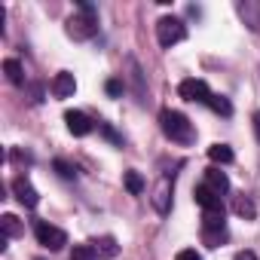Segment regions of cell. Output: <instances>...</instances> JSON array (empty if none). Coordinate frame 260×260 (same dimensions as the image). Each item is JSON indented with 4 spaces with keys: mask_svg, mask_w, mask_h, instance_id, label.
Instances as JSON below:
<instances>
[{
    "mask_svg": "<svg viewBox=\"0 0 260 260\" xmlns=\"http://www.w3.org/2000/svg\"><path fill=\"white\" fill-rule=\"evenodd\" d=\"M159 125H162L166 138L175 141V144H193V138H196L193 122H190L181 110H162V113H159Z\"/></svg>",
    "mask_w": 260,
    "mask_h": 260,
    "instance_id": "cell-1",
    "label": "cell"
},
{
    "mask_svg": "<svg viewBox=\"0 0 260 260\" xmlns=\"http://www.w3.org/2000/svg\"><path fill=\"white\" fill-rule=\"evenodd\" d=\"M98 34V13L92 4H86V0H80V13L68 19V37L74 40H89Z\"/></svg>",
    "mask_w": 260,
    "mask_h": 260,
    "instance_id": "cell-2",
    "label": "cell"
},
{
    "mask_svg": "<svg viewBox=\"0 0 260 260\" xmlns=\"http://www.w3.org/2000/svg\"><path fill=\"white\" fill-rule=\"evenodd\" d=\"M230 239V230H226V220L223 214H202V242L208 248H220L223 242Z\"/></svg>",
    "mask_w": 260,
    "mask_h": 260,
    "instance_id": "cell-3",
    "label": "cell"
},
{
    "mask_svg": "<svg viewBox=\"0 0 260 260\" xmlns=\"http://www.w3.org/2000/svg\"><path fill=\"white\" fill-rule=\"evenodd\" d=\"M184 37H187V28H184L181 19H175V16H162V19L156 22V40H159L162 49H172V46L181 43Z\"/></svg>",
    "mask_w": 260,
    "mask_h": 260,
    "instance_id": "cell-4",
    "label": "cell"
},
{
    "mask_svg": "<svg viewBox=\"0 0 260 260\" xmlns=\"http://www.w3.org/2000/svg\"><path fill=\"white\" fill-rule=\"evenodd\" d=\"M34 233H37V242H40L43 248H49V251H61V248L68 245V233L58 230V226H52V223H46V220H40V223L34 226Z\"/></svg>",
    "mask_w": 260,
    "mask_h": 260,
    "instance_id": "cell-5",
    "label": "cell"
},
{
    "mask_svg": "<svg viewBox=\"0 0 260 260\" xmlns=\"http://www.w3.org/2000/svg\"><path fill=\"white\" fill-rule=\"evenodd\" d=\"M178 95L187 98V101H196V104H208V101H211V89H208V83H205V80H196V77L184 80V83L178 86Z\"/></svg>",
    "mask_w": 260,
    "mask_h": 260,
    "instance_id": "cell-6",
    "label": "cell"
},
{
    "mask_svg": "<svg viewBox=\"0 0 260 260\" xmlns=\"http://www.w3.org/2000/svg\"><path fill=\"white\" fill-rule=\"evenodd\" d=\"M196 205H202V211H208V214H223V196L217 190H211L208 184L196 187Z\"/></svg>",
    "mask_w": 260,
    "mask_h": 260,
    "instance_id": "cell-7",
    "label": "cell"
},
{
    "mask_svg": "<svg viewBox=\"0 0 260 260\" xmlns=\"http://www.w3.org/2000/svg\"><path fill=\"white\" fill-rule=\"evenodd\" d=\"M172 187H175V175H162L153 190V208L159 214H169V208H172Z\"/></svg>",
    "mask_w": 260,
    "mask_h": 260,
    "instance_id": "cell-8",
    "label": "cell"
},
{
    "mask_svg": "<svg viewBox=\"0 0 260 260\" xmlns=\"http://www.w3.org/2000/svg\"><path fill=\"white\" fill-rule=\"evenodd\" d=\"M13 193H16V199L25 208H37V202H40V196H37V190H34V184L28 178H16L13 181Z\"/></svg>",
    "mask_w": 260,
    "mask_h": 260,
    "instance_id": "cell-9",
    "label": "cell"
},
{
    "mask_svg": "<svg viewBox=\"0 0 260 260\" xmlns=\"http://www.w3.org/2000/svg\"><path fill=\"white\" fill-rule=\"evenodd\" d=\"M64 122H68V128H71V135H77V138H83V135H89L92 132V119L86 116V113H80V110H68L64 113Z\"/></svg>",
    "mask_w": 260,
    "mask_h": 260,
    "instance_id": "cell-10",
    "label": "cell"
},
{
    "mask_svg": "<svg viewBox=\"0 0 260 260\" xmlns=\"http://www.w3.org/2000/svg\"><path fill=\"white\" fill-rule=\"evenodd\" d=\"M52 95L55 98H71L74 95V89H77V80H74V74L71 71H61V74H55V80H52Z\"/></svg>",
    "mask_w": 260,
    "mask_h": 260,
    "instance_id": "cell-11",
    "label": "cell"
},
{
    "mask_svg": "<svg viewBox=\"0 0 260 260\" xmlns=\"http://www.w3.org/2000/svg\"><path fill=\"white\" fill-rule=\"evenodd\" d=\"M205 184H208L211 190H217L220 196L230 190V178H226L220 169H214V166H211V169H205Z\"/></svg>",
    "mask_w": 260,
    "mask_h": 260,
    "instance_id": "cell-12",
    "label": "cell"
},
{
    "mask_svg": "<svg viewBox=\"0 0 260 260\" xmlns=\"http://www.w3.org/2000/svg\"><path fill=\"white\" fill-rule=\"evenodd\" d=\"M92 248H95L98 257H116V251H119V245H116L113 236H98V239H92Z\"/></svg>",
    "mask_w": 260,
    "mask_h": 260,
    "instance_id": "cell-13",
    "label": "cell"
},
{
    "mask_svg": "<svg viewBox=\"0 0 260 260\" xmlns=\"http://www.w3.org/2000/svg\"><path fill=\"white\" fill-rule=\"evenodd\" d=\"M233 211H236L239 217H245V220H254V214H257V208H254L251 196H245V193H239V196L233 199Z\"/></svg>",
    "mask_w": 260,
    "mask_h": 260,
    "instance_id": "cell-14",
    "label": "cell"
},
{
    "mask_svg": "<svg viewBox=\"0 0 260 260\" xmlns=\"http://www.w3.org/2000/svg\"><path fill=\"white\" fill-rule=\"evenodd\" d=\"M0 230H4L7 239H16V236L25 233V223H22L16 214H4V217H0Z\"/></svg>",
    "mask_w": 260,
    "mask_h": 260,
    "instance_id": "cell-15",
    "label": "cell"
},
{
    "mask_svg": "<svg viewBox=\"0 0 260 260\" xmlns=\"http://www.w3.org/2000/svg\"><path fill=\"white\" fill-rule=\"evenodd\" d=\"M128 80H132V86H135L138 101H144V77H141V68H138L135 58H128Z\"/></svg>",
    "mask_w": 260,
    "mask_h": 260,
    "instance_id": "cell-16",
    "label": "cell"
},
{
    "mask_svg": "<svg viewBox=\"0 0 260 260\" xmlns=\"http://www.w3.org/2000/svg\"><path fill=\"white\" fill-rule=\"evenodd\" d=\"M208 156H211V162H220V166H230L236 156H233V147H226V144H211L208 147Z\"/></svg>",
    "mask_w": 260,
    "mask_h": 260,
    "instance_id": "cell-17",
    "label": "cell"
},
{
    "mask_svg": "<svg viewBox=\"0 0 260 260\" xmlns=\"http://www.w3.org/2000/svg\"><path fill=\"white\" fill-rule=\"evenodd\" d=\"M4 74H7V80L16 83V86L25 83V71H22V64H19L16 58H7V61H4Z\"/></svg>",
    "mask_w": 260,
    "mask_h": 260,
    "instance_id": "cell-18",
    "label": "cell"
},
{
    "mask_svg": "<svg viewBox=\"0 0 260 260\" xmlns=\"http://www.w3.org/2000/svg\"><path fill=\"white\" fill-rule=\"evenodd\" d=\"M236 10H239V16L248 22V28H251V31H257V28H260V19H257V4H239Z\"/></svg>",
    "mask_w": 260,
    "mask_h": 260,
    "instance_id": "cell-19",
    "label": "cell"
},
{
    "mask_svg": "<svg viewBox=\"0 0 260 260\" xmlns=\"http://www.w3.org/2000/svg\"><path fill=\"white\" fill-rule=\"evenodd\" d=\"M208 107H211L214 113H220V116H230V113H233V104H230V101H226L223 95H211Z\"/></svg>",
    "mask_w": 260,
    "mask_h": 260,
    "instance_id": "cell-20",
    "label": "cell"
},
{
    "mask_svg": "<svg viewBox=\"0 0 260 260\" xmlns=\"http://www.w3.org/2000/svg\"><path fill=\"white\" fill-rule=\"evenodd\" d=\"M125 190L138 196V193L144 190V178H141L138 172H125Z\"/></svg>",
    "mask_w": 260,
    "mask_h": 260,
    "instance_id": "cell-21",
    "label": "cell"
},
{
    "mask_svg": "<svg viewBox=\"0 0 260 260\" xmlns=\"http://www.w3.org/2000/svg\"><path fill=\"white\" fill-rule=\"evenodd\" d=\"M71 260H98V254H95V248H92V245H74Z\"/></svg>",
    "mask_w": 260,
    "mask_h": 260,
    "instance_id": "cell-22",
    "label": "cell"
},
{
    "mask_svg": "<svg viewBox=\"0 0 260 260\" xmlns=\"http://www.w3.org/2000/svg\"><path fill=\"white\" fill-rule=\"evenodd\" d=\"M55 172H58L61 178H68V181H71V178H77V169H74L71 162H64V159H55Z\"/></svg>",
    "mask_w": 260,
    "mask_h": 260,
    "instance_id": "cell-23",
    "label": "cell"
},
{
    "mask_svg": "<svg viewBox=\"0 0 260 260\" xmlns=\"http://www.w3.org/2000/svg\"><path fill=\"white\" fill-rule=\"evenodd\" d=\"M104 89H107V95H113V98H116V95H122L125 83H122V80H107V86H104Z\"/></svg>",
    "mask_w": 260,
    "mask_h": 260,
    "instance_id": "cell-24",
    "label": "cell"
},
{
    "mask_svg": "<svg viewBox=\"0 0 260 260\" xmlns=\"http://www.w3.org/2000/svg\"><path fill=\"white\" fill-rule=\"evenodd\" d=\"M175 260H202V254H196V248H184V251H178Z\"/></svg>",
    "mask_w": 260,
    "mask_h": 260,
    "instance_id": "cell-25",
    "label": "cell"
},
{
    "mask_svg": "<svg viewBox=\"0 0 260 260\" xmlns=\"http://www.w3.org/2000/svg\"><path fill=\"white\" fill-rule=\"evenodd\" d=\"M101 132H104V135H107V138H110V141H116V144H119V141H122V138H119V135H116V132H113V128H110V125H101Z\"/></svg>",
    "mask_w": 260,
    "mask_h": 260,
    "instance_id": "cell-26",
    "label": "cell"
},
{
    "mask_svg": "<svg viewBox=\"0 0 260 260\" xmlns=\"http://www.w3.org/2000/svg\"><path fill=\"white\" fill-rule=\"evenodd\" d=\"M10 156H13V159H19V162H31V153H22V150H13Z\"/></svg>",
    "mask_w": 260,
    "mask_h": 260,
    "instance_id": "cell-27",
    "label": "cell"
},
{
    "mask_svg": "<svg viewBox=\"0 0 260 260\" xmlns=\"http://www.w3.org/2000/svg\"><path fill=\"white\" fill-rule=\"evenodd\" d=\"M233 260H257V254H254V251H239Z\"/></svg>",
    "mask_w": 260,
    "mask_h": 260,
    "instance_id": "cell-28",
    "label": "cell"
},
{
    "mask_svg": "<svg viewBox=\"0 0 260 260\" xmlns=\"http://www.w3.org/2000/svg\"><path fill=\"white\" fill-rule=\"evenodd\" d=\"M254 132H257V138H260V113L254 116Z\"/></svg>",
    "mask_w": 260,
    "mask_h": 260,
    "instance_id": "cell-29",
    "label": "cell"
}]
</instances>
